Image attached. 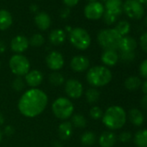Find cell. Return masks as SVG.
<instances>
[{
	"label": "cell",
	"instance_id": "obj_1",
	"mask_svg": "<svg viewBox=\"0 0 147 147\" xmlns=\"http://www.w3.org/2000/svg\"><path fill=\"white\" fill-rule=\"evenodd\" d=\"M48 105V96L41 89L31 88L24 93L18 101V110L25 117L40 115Z\"/></svg>",
	"mask_w": 147,
	"mask_h": 147
},
{
	"label": "cell",
	"instance_id": "obj_2",
	"mask_svg": "<svg viewBox=\"0 0 147 147\" xmlns=\"http://www.w3.org/2000/svg\"><path fill=\"white\" fill-rule=\"evenodd\" d=\"M103 124L111 130L120 129L126 121V113L125 110L119 106L108 107L102 116Z\"/></svg>",
	"mask_w": 147,
	"mask_h": 147
},
{
	"label": "cell",
	"instance_id": "obj_3",
	"mask_svg": "<svg viewBox=\"0 0 147 147\" xmlns=\"http://www.w3.org/2000/svg\"><path fill=\"white\" fill-rule=\"evenodd\" d=\"M113 76L111 71L104 66H95L88 71L87 81L88 82L94 87L100 88L107 85L112 81Z\"/></svg>",
	"mask_w": 147,
	"mask_h": 147
},
{
	"label": "cell",
	"instance_id": "obj_4",
	"mask_svg": "<svg viewBox=\"0 0 147 147\" xmlns=\"http://www.w3.org/2000/svg\"><path fill=\"white\" fill-rule=\"evenodd\" d=\"M121 38L122 36L115 29H105L100 30L97 35V41L105 50L118 49Z\"/></svg>",
	"mask_w": 147,
	"mask_h": 147
},
{
	"label": "cell",
	"instance_id": "obj_5",
	"mask_svg": "<svg viewBox=\"0 0 147 147\" xmlns=\"http://www.w3.org/2000/svg\"><path fill=\"white\" fill-rule=\"evenodd\" d=\"M75 110L71 100L65 97L57 98L52 104V112L54 115L61 120H67L69 119Z\"/></svg>",
	"mask_w": 147,
	"mask_h": 147
},
{
	"label": "cell",
	"instance_id": "obj_6",
	"mask_svg": "<svg viewBox=\"0 0 147 147\" xmlns=\"http://www.w3.org/2000/svg\"><path fill=\"white\" fill-rule=\"evenodd\" d=\"M69 42L77 49L86 50L91 44V36L85 29L77 27L69 32Z\"/></svg>",
	"mask_w": 147,
	"mask_h": 147
},
{
	"label": "cell",
	"instance_id": "obj_7",
	"mask_svg": "<svg viewBox=\"0 0 147 147\" xmlns=\"http://www.w3.org/2000/svg\"><path fill=\"white\" fill-rule=\"evenodd\" d=\"M9 66L11 72L18 77H21L24 76H25L30 68V61L27 59L26 56L21 54L12 55L10 59Z\"/></svg>",
	"mask_w": 147,
	"mask_h": 147
},
{
	"label": "cell",
	"instance_id": "obj_8",
	"mask_svg": "<svg viewBox=\"0 0 147 147\" xmlns=\"http://www.w3.org/2000/svg\"><path fill=\"white\" fill-rule=\"evenodd\" d=\"M122 11L128 18L136 20L141 19L144 14L143 5L137 0H125L122 5Z\"/></svg>",
	"mask_w": 147,
	"mask_h": 147
},
{
	"label": "cell",
	"instance_id": "obj_9",
	"mask_svg": "<svg viewBox=\"0 0 147 147\" xmlns=\"http://www.w3.org/2000/svg\"><path fill=\"white\" fill-rule=\"evenodd\" d=\"M105 12L104 5L100 2L88 3L84 8V15L89 20H98L103 17Z\"/></svg>",
	"mask_w": 147,
	"mask_h": 147
},
{
	"label": "cell",
	"instance_id": "obj_10",
	"mask_svg": "<svg viewBox=\"0 0 147 147\" xmlns=\"http://www.w3.org/2000/svg\"><path fill=\"white\" fill-rule=\"evenodd\" d=\"M65 92L71 99H79L83 94V86L76 79H69L65 83Z\"/></svg>",
	"mask_w": 147,
	"mask_h": 147
},
{
	"label": "cell",
	"instance_id": "obj_11",
	"mask_svg": "<svg viewBox=\"0 0 147 147\" xmlns=\"http://www.w3.org/2000/svg\"><path fill=\"white\" fill-rule=\"evenodd\" d=\"M46 64L48 67L54 72L60 70L64 65L63 55L58 51H52L46 57Z\"/></svg>",
	"mask_w": 147,
	"mask_h": 147
},
{
	"label": "cell",
	"instance_id": "obj_12",
	"mask_svg": "<svg viewBox=\"0 0 147 147\" xmlns=\"http://www.w3.org/2000/svg\"><path fill=\"white\" fill-rule=\"evenodd\" d=\"M90 66L89 60L84 55L74 56L70 61V67L73 71L77 73H82L88 69Z\"/></svg>",
	"mask_w": 147,
	"mask_h": 147
},
{
	"label": "cell",
	"instance_id": "obj_13",
	"mask_svg": "<svg viewBox=\"0 0 147 147\" xmlns=\"http://www.w3.org/2000/svg\"><path fill=\"white\" fill-rule=\"evenodd\" d=\"M29 45H30V43H29L28 38L22 35H18V36H15L11 42V50L18 54H21V53L26 51L27 49L29 48Z\"/></svg>",
	"mask_w": 147,
	"mask_h": 147
},
{
	"label": "cell",
	"instance_id": "obj_14",
	"mask_svg": "<svg viewBox=\"0 0 147 147\" xmlns=\"http://www.w3.org/2000/svg\"><path fill=\"white\" fill-rule=\"evenodd\" d=\"M43 81V75L40 70L34 69L28 72L25 76V82L32 88H36L42 84Z\"/></svg>",
	"mask_w": 147,
	"mask_h": 147
},
{
	"label": "cell",
	"instance_id": "obj_15",
	"mask_svg": "<svg viewBox=\"0 0 147 147\" xmlns=\"http://www.w3.org/2000/svg\"><path fill=\"white\" fill-rule=\"evenodd\" d=\"M34 21L36 27L40 30H47L51 25V18L49 15L43 11L36 14Z\"/></svg>",
	"mask_w": 147,
	"mask_h": 147
},
{
	"label": "cell",
	"instance_id": "obj_16",
	"mask_svg": "<svg viewBox=\"0 0 147 147\" xmlns=\"http://www.w3.org/2000/svg\"><path fill=\"white\" fill-rule=\"evenodd\" d=\"M49 42L55 46L62 44L66 40V33L61 29H55L53 30L49 35Z\"/></svg>",
	"mask_w": 147,
	"mask_h": 147
},
{
	"label": "cell",
	"instance_id": "obj_17",
	"mask_svg": "<svg viewBox=\"0 0 147 147\" xmlns=\"http://www.w3.org/2000/svg\"><path fill=\"white\" fill-rule=\"evenodd\" d=\"M137 48V42L131 36H122L119 49L121 52H133Z\"/></svg>",
	"mask_w": 147,
	"mask_h": 147
},
{
	"label": "cell",
	"instance_id": "obj_18",
	"mask_svg": "<svg viewBox=\"0 0 147 147\" xmlns=\"http://www.w3.org/2000/svg\"><path fill=\"white\" fill-rule=\"evenodd\" d=\"M116 135L112 131H104L99 138V144L101 147H113L116 143Z\"/></svg>",
	"mask_w": 147,
	"mask_h": 147
},
{
	"label": "cell",
	"instance_id": "obj_19",
	"mask_svg": "<svg viewBox=\"0 0 147 147\" xmlns=\"http://www.w3.org/2000/svg\"><path fill=\"white\" fill-rule=\"evenodd\" d=\"M59 137L62 140H68L73 134V125L69 121H64L58 127Z\"/></svg>",
	"mask_w": 147,
	"mask_h": 147
},
{
	"label": "cell",
	"instance_id": "obj_20",
	"mask_svg": "<svg viewBox=\"0 0 147 147\" xmlns=\"http://www.w3.org/2000/svg\"><path fill=\"white\" fill-rule=\"evenodd\" d=\"M13 23L12 16L5 9L0 10V30H8Z\"/></svg>",
	"mask_w": 147,
	"mask_h": 147
},
{
	"label": "cell",
	"instance_id": "obj_21",
	"mask_svg": "<svg viewBox=\"0 0 147 147\" xmlns=\"http://www.w3.org/2000/svg\"><path fill=\"white\" fill-rule=\"evenodd\" d=\"M119 60V55L116 50H104L101 55V61L107 66H114Z\"/></svg>",
	"mask_w": 147,
	"mask_h": 147
},
{
	"label": "cell",
	"instance_id": "obj_22",
	"mask_svg": "<svg viewBox=\"0 0 147 147\" xmlns=\"http://www.w3.org/2000/svg\"><path fill=\"white\" fill-rule=\"evenodd\" d=\"M122 9H119V10H116V11H105L104 14H103V19H104V22L108 24V25H111V24H113L118 18L122 14Z\"/></svg>",
	"mask_w": 147,
	"mask_h": 147
},
{
	"label": "cell",
	"instance_id": "obj_23",
	"mask_svg": "<svg viewBox=\"0 0 147 147\" xmlns=\"http://www.w3.org/2000/svg\"><path fill=\"white\" fill-rule=\"evenodd\" d=\"M129 119L130 121L137 126H140L144 123V115L142 112L136 108L131 109L129 112Z\"/></svg>",
	"mask_w": 147,
	"mask_h": 147
},
{
	"label": "cell",
	"instance_id": "obj_24",
	"mask_svg": "<svg viewBox=\"0 0 147 147\" xmlns=\"http://www.w3.org/2000/svg\"><path fill=\"white\" fill-rule=\"evenodd\" d=\"M134 143L138 147H147V129L139 130L136 132Z\"/></svg>",
	"mask_w": 147,
	"mask_h": 147
},
{
	"label": "cell",
	"instance_id": "obj_25",
	"mask_svg": "<svg viewBox=\"0 0 147 147\" xmlns=\"http://www.w3.org/2000/svg\"><path fill=\"white\" fill-rule=\"evenodd\" d=\"M141 80L137 76H130L125 81V87L129 91H134L141 86Z\"/></svg>",
	"mask_w": 147,
	"mask_h": 147
},
{
	"label": "cell",
	"instance_id": "obj_26",
	"mask_svg": "<svg viewBox=\"0 0 147 147\" xmlns=\"http://www.w3.org/2000/svg\"><path fill=\"white\" fill-rule=\"evenodd\" d=\"M49 82L52 86L55 87H59L61 86L64 83V76L61 75V73L55 71L51 73L49 76Z\"/></svg>",
	"mask_w": 147,
	"mask_h": 147
},
{
	"label": "cell",
	"instance_id": "obj_27",
	"mask_svg": "<svg viewBox=\"0 0 147 147\" xmlns=\"http://www.w3.org/2000/svg\"><path fill=\"white\" fill-rule=\"evenodd\" d=\"M96 141V136L93 131H86L81 137V142L83 145L90 146L93 145Z\"/></svg>",
	"mask_w": 147,
	"mask_h": 147
},
{
	"label": "cell",
	"instance_id": "obj_28",
	"mask_svg": "<svg viewBox=\"0 0 147 147\" xmlns=\"http://www.w3.org/2000/svg\"><path fill=\"white\" fill-rule=\"evenodd\" d=\"M115 30L121 36H125L129 33L130 30H131V25L127 21H120L119 23H118V24L116 25V27L114 28Z\"/></svg>",
	"mask_w": 147,
	"mask_h": 147
},
{
	"label": "cell",
	"instance_id": "obj_29",
	"mask_svg": "<svg viewBox=\"0 0 147 147\" xmlns=\"http://www.w3.org/2000/svg\"><path fill=\"white\" fill-rule=\"evenodd\" d=\"M100 92L96 88H89L86 92V99L87 101L90 104L95 103L100 99Z\"/></svg>",
	"mask_w": 147,
	"mask_h": 147
},
{
	"label": "cell",
	"instance_id": "obj_30",
	"mask_svg": "<svg viewBox=\"0 0 147 147\" xmlns=\"http://www.w3.org/2000/svg\"><path fill=\"white\" fill-rule=\"evenodd\" d=\"M71 124L77 128H84L87 125V119L82 114H75L72 117Z\"/></svg>",
	"mask_w": 147,
	"mask_h": 147
},
{
	"label": "cell",
	"instance_id": "obj_31",
	"mask_svg": "<svg viewBox=\"0 0 147 147\" xmlns=\"http://www.w3.org/2000/svg\"><path fill=\"white\" fill-rule=\"evenodd\" d=\"M122 0H107L105 7L107 11H116L122 9Z\"/></svg>",
	"mask_w": 147,
	"mask_h": 147
},
{
	"label": "cell",
	"instance_id": "obj_32",
	"mask_svg": "<svg viewBox=\"0 0 147 147\" xmlns=\"http://www.w3.org/2000/svg\"><path fill=\"white\" fill-rule=\"evenodd\" d=\"M29 43L33 47H40L44 43V37H43L42 35H41L39 33L34 34L30 37V39L29 41Z\"/></svg>",
	"mask_w": 147,
	"mask_h": 147
},
{
	"label": "cell",
	"instance_id": "obj_33",
	"mask_svg": "<svg viewBox=\"0 0 147 147\" xmlns=\"http://www.w3.org/2000/svg\"><path fill=\"white\" fill-rule=\"evenodd\" d=\"M24 87H25V82L21 77H17L16 79L13 80V82H12V88L15 91L20 92L24 88Z\"/></svg>",
	"mask_w": 147,
	"mask_h": 147
},
{
	"label": "cell",
	"instance_id": "obj_34",
	"mask_svg": "<svg viewBox=\"0 0 147 147\" xmlns=\"http://www.w3.org/2000/svg\"><path fill=\"white\" fill-rule=\"evenodd\" d=\"M90 117L94 119V120H97V119H100L102 118L103 116V111L100 107H93L91 109H90Z\"/></svg>",
	"mask_w": 147,
	"mask_h": 147
},
{
	"label": "cell",
	"instance_id": "obj_35",
	"mask_svg": "<svg viewBox=\"0 0 147 147\" xmlns=\"http://www.w3.org/2000/svg\"><path fill=\"white\" fill-rule=\"evenodd\" d=\"M135 57L134 52H121L120 58L124 61H131Z\"/></svg>",
	"mask_w": 147,
	"mask_h": 147
},
{
	"label": "cell",
	"instance_id": "obj_36",
	"mask_svg": "<svg viewBox=\"0 0 147 147\" xmlns=\"http://www.w3.org/2000/svg\"><path fill=\"white\" fill-rule=\"evenodd\" d=\"M139 73H140V76L144 78L147 79V59L144 60L139 67Z\"/></svg>",
	"mask_w": 147,
	"mask_h": 147
},
{
	"label": "cell",
	"instance_id": "obj_37",
	"mask_svg": "<svg viewBox=\"0 0 147 147\" xmlns=\"http://www.w3.org/2000/svg\"><path fill=\"white\" fill-rule=\"evenodd\" d=\"M119 139L120 142H123V143L129 142L131 139V134L129 131H123L119 134Z\"/></svg>",
	"mask_w": 147,
	"mask_h": 147
},
{
	"label": "cell",
	"instance_id": "obj_38",
	"mask_svg": "<svg viewBox=\"0 0 147 147\" xmlns=\"http://www.w3.org/2000/svg\"><path fill=\"white\" fill-rule=\"evenodd\" d=\"M140 46L141 49L147 53V32H144L140 36Z\"/></svg>",
	"mask_w": 147,
	"mask_h": 147
},
{
	"label": "cell",
	"instance_id": "obj_39",
	"mask_svg": "<svg viewBox=\"0 0 147 147\" xmlns=\"http://www.w3.org/2000/svg\"><path fill=\"white\" fill-rule=\"evenodd\" d=\"M64 5L67 7V8H71V7H75L80 0H62Z\"/></svg>",
	"mask_w": 147,
	"mask_h": 147
},
{
	"label": "cell",
	"instance_id": "obj_40",
	"mask_svg": "<svg viewBox=\"0 0 147 147\" xmlns=\"http://www.w3.org/2000/svg\"><path fill=\"white\" fill-rule=\"evenodd\" d=\"M69 15H70V9H69V8L67 7V8H64V9H62V10L61 11L60 16H61V18L66 19V18H67L69 17Z\"/></svg>",
	"mask_w": 147,
	"mask_h": 147
},
{
	"label": "cell",
	"instance_id": "obj_41",
	"mask_svg": "<svg viewBox=\"0 0 147 147\" xmlns=\"http://www.w3.org/2000/svg\"><path fill=\"white\" fill-rule=\"evenodd\" d=\"M4 132H5V135H7V136H11V135H12V134H13V132H14V128H13L11 125H7V126L5 128Z\"/></svg>",
	"mask_w": 147,
	"mask_h": 147
},
{
	"label": "cell",
	"instance_id": "obj_42",
	"mask_svg": "<svg viewBox=\"0 0 147 147\" xmlns=\"http://www.w3.org/2000/svg\"><path fill=\"white\" fill-rule=\"evenodd\" d=\"M140 103H141V107H142L144 109L147 110V95H144V96L141 99Z\"/></svg>",
	"mask_w": 147,
	"mask_h": 147
},
{
	"label": "cell",
	"instance_id": "obj_43",
	"mask_svg": "<svg viewBox=\"0 0 147 147\" xmlns=\"http://www.w3.org/2000/svg\"><path fill=\"white\" fill-rule=\"evenodd\" d=\"M30 11H31L32 13H36V14H37V13H38V10H39V8H38L37 5L32 4V5L30 6Z\"/></svg>",
	"mask_w": 147,
	"mask_h": 147
},
{
	"label": "cell",
	"instance_id": "obj_44",
	"mask_svg": "<svg viewBox=\"0 0 147 147\" xmlns=\"http://www.w3.org/2000/svg\"><path fill=\"white\" fill-rule=\"evenodd\" d=\"M6 50V45L3 41H0V54H3Z\"/></svg>",
	"mask_w": 147,
	"mask_h": 147
},
{
	"label": "cell",
	"instance_id": "obj_45",
	"mask_svg": "<svg viewBox=\"0 0 147 147\" xmlns=\"http://www.w3.org/2000/svg\"><path fill=\"white\" fill-rule=\"evenodd\" d=\"M142 91L144 94H145V95H147V81H145L142 84Z\"/></svg>",
	"mask_w": 147,
	"mask_h": 147
},
{
	"label": "cell",
	"instance_id": "obj_46",
	"mask_svg": "<svg viewBox=\"0 0 147 147\" xmlns=\"http://www.w3.org/2000/svg\"><path fill=\"white\" fill-rule=\"evenodd\" d=\"M5 123V117L3 115V113L0 112V125H3Z\"/></svg>",
	"mask_w": 147,
	"mask_h": 147
},
{
	"label": "cell",
	"instance_id": "obj_47",
	"mask_svg": "<svg viewBox=\"0 0 147 147\" xmlns=\"http://www.w3.org/2000/svg\"><path fill=\"white\" fill-rule=\"evenodd\" d=\"M137 1H138L141 5H144V4H145V3H146L147 0H137Z\"/></svg>",
	"mask_w": 147,
	"mask_h": 147
},
{
	"label": "cell",
	"instance_id": "obj_48",
	"mask_svg": "<svg viewBox=\"0 0 147 147\" xmlns=\"http://www.w3.org/2000/svg\"><path fill=\"white\" fill-rule=\"evenodd\" d=\"M55 147H61V144L60 143L56 142V143H55Z\"/></svg>",
	"mask_w": 147,
	"mask_h": 147
},
{
	"label": "cell",
	"instance_id": "obj_49",
	"mask_svg": "<svg viewBox=\"0 0 147 147\" xmlns=\"http://www.w3.org/2000/svg\"><path fill=\"white\" fill-rule=\"evenodd\" d=\"M2 139H3V133L1 132V131H0V143H1Z\"/></svg>",
	"mask_w": 147,
	"mask_h": 147
},
{
	"label": "cell",
	"instance_id": "obj_50",
	"mask_svg": "<svg viewBox=\"0 0 147 147\" xmlns=\"http://www.w3.org/2000/svg\"><path fill=\"white\" fill-rule=\"evenodd\" d=\"M66 30H67L68 32H70V31L72 30V29H71V27H69V26H67V27L66 28Z\"/></svg>",
	"mask_w": 147,
	"mask_h": 147
},
{
	"label": "cell",
	"instance_id": "obj_51",
	"mask_svg": "<svg viewBox=\"0 0 147 147\" xmlns=\"http://www.w3.org/2000/svg\"><path fill=\"white\" fill-rule=\"evenodd\" d=\"M88 1H89V3H93V2H96L97 0H88Z\"/></svg>",
	"mask_w": 147,
	"mask_h": 147
},
{
	"label": "cell",
	"instance_id": "obj_52",
	"mask_svg": "<svg viewBox=\"0 0 147 147\" xmlns=\"http://www.w3.org/2000/svg\"><path fill=\"white\" fill-rule=\"evenodd\" d=\"M144 24H145V25L147 26V17H146L145 19H144Z\"/></svg>",
	"mask_w": 147,
	"mask_h": 147
},
{
	"label": "cell",
	"instance_id": "obj_53",
	"mask_svg": "<svg viewBox=\"0 0 147 147\" xmlns=\"http://www.w3.org/2000/svg\"><path fill=\"white\" fill-rule=\"evenodd\" d=\"M145 5H146V6H147V1H146V3H145Z\"/></svg>",
	"mask_w": 147,
	"mask_h": 147
},
{
	"label": "cell",
	"instance_id": "obj_54",
	"mask_svg": "<svg viewBox=\"0 0 147 147\" xmlns=\"http://www.w3.org/2000/svg\"><path fill=\"white\" fill-rule=\"evenodd\" d=\"M0 68H1V63H0Z\"/></svg>",
	"mask_w": 147,
	"mask_h": 147
},
{
	"label": "cell",
	"instance_id": "obj_55",
	"mask_svg": "<svg viewBox=\"0 0 147 147\" xmlns=\"http://www.w3.org/2000/svg\"><path fill=\"white\" fill-rule=\"evenodd\" d=\"M102 1H107V0H102Z\"/></svg>",
	"mask_w": 147,
	"mask_h": 147
}]
</instances>
